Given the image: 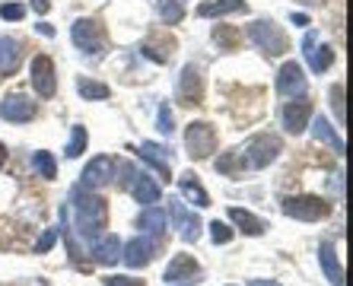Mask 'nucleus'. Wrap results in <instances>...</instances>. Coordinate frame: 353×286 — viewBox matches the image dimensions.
Segmentation results:
<instances>
[{
    "label": "nucleus",
    "instance_id": "obj_25",
    "mask_svg": "<svg viewBox=\"0 0 353 286\" xmlns=\"http://www.w3.org/2000/svg\"><path fill=\"white\" fill-rule=\"evenodd\" d=\"M179 191L185 197V204H194V207H210V194L204 191L201 178H197L194 172H185L179 178Z\"/></svg>",
    "mask_w": 353,
    "mask_h": 286
},
{
    "label": "nucleus",
    "instance_id": "obj_46",
    "mask_svg": "<svg viewBox=\"0 0 353 286\" xmlns=\"http://www.w3.org/2000/svg\"><path fill=\"white\" fill-rule=\"evenodd\" d=\"M296 3H305V7H312V3H321V0H296Z\"/></svg>",
    "mask_w": 353,
    "mask_h": 286
},
{
    "label": "nucleus",
    "instance_id": "obj_11",
    "mask_svg": "<svg viewBox=\"0 0 353 286\" xmlns=\"http://www.w3.org/2000/svg\"><path fill=\"white\" fill-rule=\"evenodd\" d=\"M39 114V105L26 92H10L0 99V118L10 124H29Z\"/></svg>",
    "mask_w": 353,
    "mask_h": 286
},
{
    "label": "nucleus",
    "instance_id": "obj_44",
    "mask_svg": "<svg viewBox=\"0 0 353 286\" xmlns=\"http://www.w3.org/2000/svg\"><path fill=\"white\" fill-rule=\"evenodd\" d=\"M39 32H41V35H54V29H51L48 23H39Z\"/></svg>",
    "mask_w": 353,
    "mask_h": 286
},
{
    "label": "nucleus",
    "instance_id": "obj_14",
    "mask_svg": "<svg viewBox=\"0 0 353 286\" xmlns=\"http://www.w3.org/2000/svg\"><path fill=\"white\" fill-rule=\"evenodd\" d=\"M309 90V80H305V70L296 61H287V64H280L277 70V96L283 99H299L305 96Z\"/></svg>",
    "mask_w": 353,
    "mask_h": 286
},
{
    "label": "nucleus",
    "instance_id": "obj_43",
    "mask_svg": "<svg viewBox=\"0 0 353 286\" xmlns=\"http://www.w3.org/2000/svg\"><path fill=\"white\" fill-rule=\"evenodd\" d=\"M290 19H293L296 25H309V17H303V13H293V17H290Z\"/></svg>",
    "mask_w": 353,
    "mask_h": 286
},
{
    "label": "nucleus",
    "instance_id": "obj_24",
    "mask_svg": "<svg viewBox=\"0 0 353 286\" xmlns=\"http://www.w3.org/2000/svg\"><path fill=\"white\" fill-rule=\"evenodd\" d=\"M197 261H194V254H175L172 261H169V267L163 270V280L165 283H181V280H191L197 277Z\"/></svg>",
    "mask_w": 353,
    "mask_h": 286
},
{
    "label": "nucleus",
    "instance_id": "obj_23",
    "mask_svg": "<svg viewBox=\"0 0 353 286\" xmlns=\"http://www.w3.org/2000/svg\"><path fill=\"white\" fill-rule=\"evenodd\" d=\"M230 13H248V0H204L197 7V17L201 19L230 17Z\"/></svg>",
    "mask_w": 353,
    "mask_h": 286
},
{
    "label": "nucleus",
    "instance_id": "obj_8",
    "mask_svg": "<svg viewBox=\"0 0 353 286\" xmlns=\"http://www.w3.org/2000/svg\"><path fill=\"white\" fill-rule=\"evenodd\" d=\"M159 248H163V242L153 236H134L128 245H121V261L128 264L131 270H140V267H147V264H153V258L159 254Z\"/></svg>",
    "mask_w": 353,
    "mask_h": 286
},
{
    "label": "nucleus",
    "instance_id": "obj_27",
    "mask_svg": "<svg viewBox=\"0 0 353 286\" xmlns=\"http://www.w3.org/2000/svg\"><path fill=\"white\" fill-rule=\"evenodd\" d=\"M210 41H214L220 51H239V45H242V32H239L236 25H214Z\"/></svg>",
    "mask_w": 353,
    "mask_h": 286
},
{
    "label": "nucleus",
    "instance_id": "obj_6",
    "mask_svg": "<svg viewBox=\"0 0 353 286\" xmlns=\"http://www.w3.org/2000/svg\"><path fill=\"white\" fill-rule=\"evenodd\" d=\"M220 147V137H216V127L210 121H191L185 127V153L201 163V159H210Z\"/></svg>",
    "mask_w": 353,
    "mask_h": 286
},
{
    "label": "nucleus",
    "instance_id": "obj_20",
    "mask_svg": "<svg viewBox=\"0 0 353 286\" xmlns=\"http://www.w3.org/2000/svg\"><path fill=\"white\" fill-rule=\"evenodd\" d=\"M230 223L242 232V236H264L268 232V220H261V216H255L252 210H245V207H230Z\"/></svg>",
    "mask_w": 353,
    "mask_h": 286
},
{
    "label": "nucleus",
    "instance_id": "obj_39",
    "mask_svg": "<svg viewBox=\"0 0 353 286\" xmlns=\"http://www.w3.org/2000/svg\"><path fill=\"white\" fill-rule=\"evenodd\" d=\"M105 286H147V280H134V277H121V274H112V277H105Z\"/></svg>",
    "mask_w": 353,
    "mask_h": 286
},
{
    "label": "nucleus",
    "instance_id": "obj_2",
    "mask_svg": "<svg viewBox=\"0 0 353 286\" xmlns=\"http://www.w3.org/2000/svg\"><path fill=\"white\" fill-rule=\"evenodd\" d=\"M70 39H74L77 51L86 54L90 61H99L108 48V32H105V25H102V19H96V17L77 19V23L70 25Z\"/></svg>",
    "mask_w": 353,
    "mask_h": 286
},
{
    "label": "nucleus",
    "instance_id": "obj_36",
    "mask_svg": "<svg viewBox=\"0 0 353 286\" xmlns=\"http://www.w3.org/2000/svg\"><path fill=\"white\" fill-rule=\"evenodd\" d=\"M232 236H236V229H230L223 220L210 223V238H214V245H226V242H232Z\"/></svg>",
    "mask_w": 353,
    "mask_h": 286
},
{
    "label": "nucleus",
    "instance_id": "obj_21",
    "mask_svg": "<svg viewBox=\"0 0 353 286\" xmlns=\"http://www.w3.org/2000/svg\"><path fill=\"white\" fill-rule=\"evenodd\" d=\"M319 264H321V270H325V277H328L331 286H347L344 283V264H341L337 248L331 245V242H321L319 245Z\"/></svg>",
    "mask_w": 353,
    "mask_h": 286
},
{
    "label": "nucleus",
    "instance_id": "obj_42",
    "mask_svg": "<svg viewBox=\"0 0 353 286\" xmlns=\"http://www.w3.org/2000/svg\"><path fill=\"white\" fill-rule=\"evenodd\" d=\"M248 286H280L277 280H248Z\"/></svg>",
    "mask_w": 353,
    "mask_h": 286
},
{
    "label": "nucleus",
    "instance_id": "obj_29",
    "mask_svg": "<svg viewBox=\"0 0 353 286\" xmlns=\"http://www.w3.org/2000/svg\"><path fill=\"white\" fill-rule=\"evenodd\" d=\"M86 147H90V131L83 124H74L70 127V140H67V147H64V156L67 159H80L86 153Z\"/></svg>",
    "mask_w": 353,
    "mask_h": 286
},
{
    "label": "nucleus",
    "instance_id": "obj_32",
    "mask_svg": "<svg viewBox=\"0 0 353 286\" xmlns=\"http://www.w3.org/2000/svg\"><path fill=\"white\" fill-rule=\"evenodd\" d=\"M214 165L220 175H236V172L245 169V156H242V150H226V153L216 156Z\"/></svg>",
    "mask_w": 353,
    "mask_h": 286
},
{
    "label": "nucleus",
    "instance_id": "obj_9",
    "mask_svg": "<svg viewBox=\"0 0 353 286\" xmlns=\"http://www.w3.org/2000/svg\"><path fill=\"white\" fill-rule=\"evenodd\" d=\"M29 80H32V90L41 99H54L58 92V67L48 54H35L32 64H29Z\"/></svg>",
    "mask_w": 353,
    "mask_h": 286
},
{
    "label": "nucleus",
    "instance_id": "obj_18",
    "mask_svg": "<svg viewBox=\"0 0 353 286\" xmlns=\"http://www.w3.org/2000/svg\"><path fill=\"white\" fill-rule=\"evenodd\" d=\"M134 194V201H137L140 207H150V204H159V197H163V185H159L150 172H137L131 178V188H128Z\"/></svg>",
    "mask_w": 353,
    "mask_h": 286
},
{
    "label": "nucleus",
    "instance_id": "obj_30",
    "mask_svg": "<svg viewBox=\"0 0 353 286\" xmlns=\"http://www.w3.org/2000/svg\"><path fill=\"white\" fill-rule=\"evenodd\" d=\"M32 172H39V178L54 181L58 178V159L48 153V150H35L32 153Z\"/></svg>",
    "mask_w": 353,
    "mask_h": 286
},
{
    "label": "nucleus",
    "instance_id": "obj_40",
    "mask_svg": "<svg viewBox=\"0 0 353 286\" xmlns=\"http://www.w3.org/2000/svg\"><path fill=\"white\" fill-rule=\"evenodd\" d=\"M315 45H319V32H315V29H312V32H305V39H303V48H305V54H309V51H312Z\"/></svg>",
    "mask_w": 353,
    "mask_h": 286
},
{
    "label": "nucleus",
    "instance_id": "obj_37",
    "mask_svg": "<svg viewBox=\"0 0 353 286\" xmlns=\"http://www.w3.org/2000/svg\"><path fill=\"white\" fill-rule=\"evenodd\" d=\"M157 124H159V131H163V134H172L175 131V118H172V108H169V102H159Z\"/></svg>",
    "mask_w": 353,
    "mask_h": 286
},
{
    "label": "nucleus",
    "instance_id": "obj_45",
    "mask_svg": "<svg viewBox=\"0 0 353 286\" xmlns=\"http://www.w3.org/2000/svg\"><path fill=\"white\" fill-rule=\"evenodd\" d=\"M3 163H7V147L0 143V169H3Z\"/></svg>",
    "mask_w": 353,
    "mask_h": 286
},
{
    "label": "nucleus",
    "instance_id": "obj_26",
    "mask_svg": "<svg viewBox=\"0 0 353 286\" xmlns=\"http://www.w3.org/2000/svg\"><path fill=\"white\" fill-rule=\"evenodd\" d=\"M312 137H319V140H325V143H328V147L331 150H337V156H341V153H344V137H341V134H337L334 131V127H331V121H328V118H321V114H319V118H315V121H312Z\"/></svg>",
    "mask_w": 353,
    "mask_h": 286
},
{
    "label": "nucleus",
    "instance_id": "obj_33",
    "mask_svg": "<svg viewBox=\"0 0 353 286\" xmlns=\"http://www.w3.org/2000/svg\"><path fill=\"white\" fill-rule=\"evenodd\" d=\"M157 13L163 25H179L185 19V3L181 0H157Z\"/></svg>",
    "mask_w": 353,
    "mask_h": 286
},
{
    "label": "nucleus",
    "instance_id": "obj_17",
    "mask_svg": "<svg viewBox=\"0 0 353 286\" xmlns=\"http://www.w3.org/2000/svg\"><path fill=\"white\" fill-rule=\"evenodd\" d=\"M90 258H92V264H99V267H112V264H118L121 261V238L102 232L96 242H90Z\"/></svg>",
    "mask_w": 353,
    "mask_h": 286
},
{
    "label": "nucleus",
    "instance_id": "obj_31",
    "mask_svg": "<svg viewBox=\"0 0 353 286\" xmlns=\"http://www.w3.org/2000/svg\"><path fill=\"white\" fill-rule=\"evenodd\" d=\"M305 61L312 67V74H325V70H331V64H334V48H331V45H315V48L305 54Z\"/></svg>",
    "mask_w": 353,
    "mask_h": 286
},
{
    "label": "nucleus",
    "instance_id": "obj_15",
    "mask_svg": "<svg viewBox=\"0 0 353 286\" xmlns=\"http://www.w3.org/2000/svg\"><path fill=\"white\" fill-rule=\"evenodd\" d=\"M175 39L169 32H153L143 39V45H140V51H143V57L147 61H153V64H169L175 54Z\"/></svg>",
    "mask_w": 353,
    "mask_h": 286
},
{
    "label": "nucleus",
    "instance_id": "obj_35",
    "mask_svg": "<svg viewBox=\"0 0 353 286\" xmlns=\"http://www.w3.org/2000/svg\"><path fill=\"white\" fill-rule=\"evenodd\" d=\"M58 238H61V226H51V229H45V236H41L39 242H35V248H32V252H35V254H48L51 248L58 245Z\"/></svg>",
    "mask_w": 353,
    "mask_h": 286
},
{
    "label": "nucleus",
    "instance_id": "obj_38",
    "mask_svg": "<svg viewBox=\"0 0 353 286\" xmlns=\"http://www.w3.org/2000/svg\"><path fill=\"white\" fill-rule=\"evenodd\" d=\"M0 19H7V23H23L26 7L23 3H0Z\"/></svg>",
    "mask_w": 353,
    "mask_h": 286
},
{
    "label": "nucleus",
    "instance_id": "obj_22",
    "mask_svg": "<svg viewBox=\"0 0 353 286\" xmlns=\"http://www.w3.org/2000/svg\"><path fill=\"white\" fill-rule=\"evenodd\" d=\"M134 226H137L143 236H153V238H159V242H163V236H165V213L159 210L157 204H150V207H143V210L137 213Z\"/></svg>",
    "mask_w": 353,
    "mask_h": 286
},
{
    "label": "nucleus",
    "instance_id": "obj_19",
    "mask_svg": "<svg viewBox=\"0 0 353 286\" xmlns=\"http://www.w3.org/2000/svg\"><path fill=\"white\" fill-rule=\"evenodd\" d=\"M137 156L143 159V163H150V169L159 175V185H165V181H172V169H169V150L165 147H159V143H140V150H137Z\"/></svg>",
    "mask_w": 353,
    "mask_h": 286
},
{
    "label": "nucleus",
    "instance_id": "obj_28",
    "mask_svg": "<svg viewBox=\"0 0 353 286\" xmlns=\"http://www.w3.org/2000/svg\"><path fill=\"white\" fill-rule=\"evenodd\" d=\"M77 92H80L86 102H102V99L112 96L108 83H99V80H92V76H80V80H77Z\"/></svg>",
    "mask_w": 353,
    "mask_h": 286
},
{
    "label": "nucleus",
    "instance_id": "obj_7",
    "mask_svg": "<svg viewBox=\"0 0 353 286\" xmlns=\"http://www.w3.org/2000/svg\"><path fill=\"white\" fill-rule=\"evenodd\" d=\"M115 172H118V159L112 156H96L90 163L83 165L80 172V188L83 191H102L115 181Z\"/></svg>",
    "mask_w": 353,
    "mask_h": 286
},
{
    "label": "nucleus",
    "instance_id": "obj_5",
    "mask_svg": "<svg viewBox=\"0 0 353 286\" xmlns=\"http://www.w3.org/2000/svg\"><path fill=\"white\" fill-rule=\"evenodd\" d=\"M283 153V140L271 131H261L248 140L242 147V156H245V169H268V165Z\"/></svg>",
    "mask_w": 353,
    "mask_h": 286
},
{
    "label": "nucleus",
    "instance_id": "obj_13",
    "mask_svg": "<svg viewBox=\"0 0 353 286\" xmlns=\"http://www.w3.org/2000/svg\"><path fill=\"white\" fill-rule=\"evenodd\" d=\"M280 121H283V131L290 137H299L309 127V121H312V99L299 96L296 102H287L283 112H280Z\"/></svg>",
    "mask_w": 353,
    "mask_h": 286
},
{
    "label": "nucleus",
    "instance_id": "obj_16",
    "mask_svg": "<svg viewBox=\"0 0 353 286\" xmlns=\"http://www.w3.org/2000/svg\"><path fill=\"white\" fill-rule=\"evenodd\" d=\"M23 57H26L23 41L13 39V35H0V80L17 74L23 67Z\"/></svg>",
    "mask_w": 353,
    "mask_h": 286
},
{
    "label": "nucleus",
    "instance_id": "obj_3",
    "mask_svg": "<svg viewBox=\"0 0 353 286\" xmlns=\"http://www.w3.org/2000/svg\"><path fill=\"white\" fill-rule=\"evenodd\" d=\"M248 41L261 51L264 57H283L290 51V39L287 32L280 29L274 19H255V23L248 25Z\"/></svg>",
    "mask_w": 353,
    "mask_h": 286
},
{
    "label": "nucleus",
    "instance_id": "obj_10",
    "mask_svg": "<svg viewBox=\"0 0 353 286\" xmlns=\"http://www.w3.org/2000/svg\"><path fill=\"white\" fill-rule=\"evenodd\" d=\"M175 96L185 108H197L204 102V76H201V67L197 64H185L179 74V86H175Z\"/></svg>",
    "mask_w": 353,
    "mask_h": 286
},
{
    "label": "nucleus",
    "instance_id": "obj_1",
    "mask_svg": "<svg viewBox=\"0 0 353 286\" xmlns=\"http://www.w3.org/2000/svg\"><path fill=\"white\" fill-rule=\"evenodd\" d=\"M70 204H74V220H77V232L86 242H96L108 226V201L99 191H83L77 185L70 191Z\"/></svg>",
    "mask_w": 353,
    "mask_h": 286
},
{
    "label": "nucleus",
    "instance_id": "obj_41",
    "mask_svg": "<svg viewBox=\"0 0 353 286\" xmlns=\"http://www.w3.org/2000/svg\"><path fill=\"white\" fill-rule=\"evenodd\" d=\"M32 10L39 13V17H45V13L51 10V0H32Z\"/></svg>",
    "mask_w": 353,
    "mask_h": 286
},
{
    "label": "nucleus",
    "instance_id": "obj_12",
    "mask_svg": "<svg viewBox=\"0 0 353 286\" xmlns=\"http://www.w3.org/2000/svg\"><path fill=\"white\" fill-rule=\"evenodd\" d=\"M169 216H172V226L181 232V238L188 242V245H194L197 238H201V229H204V223H201V216L191 210H185V204H181V197H169Z\"/></svg>",
    "mask_w": 353,
    "mask_h": 286
},
{
    "label": "nucleus",
    "instance_id": "obj_34",
    "mask_svg": "<svg viewBox=\"0 0 353 286\" xmlns=\"http://www.w3.org/2000/svg\"><path fill=\"white\" fill-rule=\"evenodd\" d=\"M328 99H331V112L337 114V124L347 121V112H344V83H334L328 90Z\"/></svg>",
    "mask_w": 353,
    "mask_h": 286
},
{
    "label": "nucleus",
    "instance_id": "obj_4",
    "mask_svg": "<svg viewBox=\"0 0 353 286\" xmlns=\"http://www.w3.org/2000/svg\"><path fill=\"white\" fill-rule=\"evenodd\" d=\"M280 210L283 216L290 220H299V223H321L331 216V204L325 197L319 194H293V197H283L280 201Z\"/></svg>",
    "mask_w": 353,
    "mask_h": 286
}]
</instances>
